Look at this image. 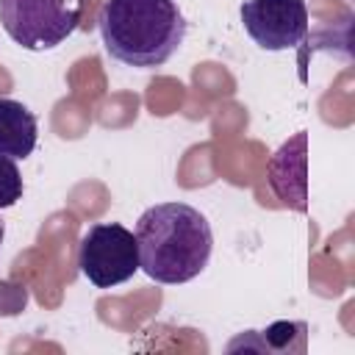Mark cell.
Returning a JSON list of instances; mask_svg holds the SVG:
<instances>
[{
	"label": "cell",
	"instance_id": "obj_1",
	"mask_svg": "<svg viewBox=\"0 0 355 355\" xmlns=\"http://www.w3.org/2000/svg\"><path fill=\"white\" fill-rule=\"evenodd\" d=\"M139 269L164 286L194 280L211 261L214 233L194 205L158 202L136 222Z\"/></svg>",
	"mask_w": 355,
	"mask_h": 355
},
{
	"label": "cell",
	"instance_id": "obj_6",
	"mask_svg": "<svg viewBox=\"0 0 355 355\" xmlns=\"http://www.w3.org/2000/svg\"><path fill=\"white\" fill-rule=\"evenodd\" d=\"M305 144H308V133L305 130H297L288 141L280 144V150L269 158V166H266V178H269V186L275 191V197L286 205V208H294L300 214H305L308 208V153H305Z\"/></svg>",
	"mask_w": 355,
	"mask_h": 355
},
{
	"label": "cell",
	"instance_id": "obj_9",
	"mask_svg": "<svg viewBox=\"0 0 355 355\" xmlns=\"http://www.w3.org/2000/svg\"><path fill=\"white\" fill-rule=\"evenodd\" d=\"M22 175L17 169V161L8 155H0V208H11L22 197Z\"/></svg>",
	"mask_w": 355,
	"mask_h": 355
},
{
	"label": "cell",
	"instance_id": "obj_8",
	"mask_svg": "<svg viewBox=\"0 0 355 355\" xmlns=\"http://www.w3.org/2000/svg\"><path fill=\"white\" fill-rule=\"evenodd\" d=\"M305 333L308 324L305 322H275L266 330H261V341L255 338H239L236 344H247V347H258V349H275V352H305Z\"/></svg>",
	"mask_w": 355,
	"mask_h": 355
},
{
	"label": "cell",
	"instance_id": "obj_4",
	"mask_svg": "<svg viewBox=\"0 0 355 355\" xmlns=\"http://www.w3.org/2000/svg\"><path fill=\"white\" fill-rule=\"evenodd\" d=\"M78 266L97 288H111L139 272L136 236L119 222H100L86 230L78 247Z\"/></svg>",
	"mask_w": 355,
	"mask_h": 355
},
{
	"label": "cell",
	"instance_id": "obj_7",
	"mask_svg": "<svg viewBox=\"0 0 355 355\" xmlns=\"http://www.w3.org/2000/svg\"><path fill=\"white\" fill-rule=\"evenodd\" d=\"M39 122L36 114L19 100L0 97V155L25 161L36 150Z\"/></svg>",
	"mask_w": 355,
	"mask_h": 355
},
{
	"label": "cell",
	"instance_id": "obj_5",
	"mask_svg": "<svg viewBox=\"0 0 355 355\" xmlns=\"http://www.w3.org/2000/svg\"><path fill=\"white\" fill-rule=\"evenodd\" d=\"M239 17L261 50H294L308 42L305 0H244Z\"/></svg>",
	"mask_w": 355,
	"mask_h": 355
},
{
	"label": "cell",
	"instance_id": "obj_10",
	"mask_svg": "<svg viewBox=\"0 0 355 355\" xmlns=\"http://www.w3.org/2000/svg\"><path fill=\"white\" fill-rule=\"evenodd\" d=\"M3 236H6V230H3V222H0V244H3Z\"/></svg>",
	"mask_w": 355,
	"mask_h": 355
},
{
	"label": "cell",
	"instance_id": "obj_3",
	"mask_svg": "<svg viewBox=\"0 0 355 355\" xmlns=\"http://www.w3.org/2000/svg\"><path fill=\"white\" fill-rule=\"evenodd\" d=\"M86 0H0V25L14 44L42 53L72 36Z\"/></svg>",
	"mask_w": 355,
	"mask_h": 355
},
{
	"label": "cell",
	"instance_id": "obj_2",
	"mask_svg": "<svg viewBox=\"0 0 355 355\" xmlns=\"http://www.w3.org/2000/svg\"><path fill=\"white\" fill-rule=\"evenodd\" d=\"M105 53L136 69L164 67L186 39L175 0H105L97 17Z\"/></svg>",
	"mask_w": 355,
	"mask_h": 355
}]
</instances>
